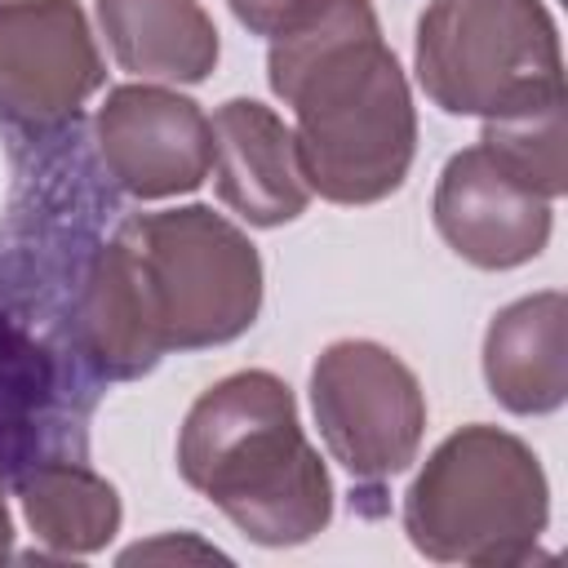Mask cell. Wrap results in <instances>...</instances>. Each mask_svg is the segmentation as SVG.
<instances>
[{
	"label": "cell",
	"mask_w": 568,
	"mask_h": 568,
	"mask_svg": "<svg viewBox=\"0 0 568 568\" xmlns=\"http://www.w3.org/2000/svg\"><path fill=\"white\" fill-rule=\"evenodd\" d=\"M262 311L253 240L204 204L138 213L98 248L80 288V346L106 382L142 377L169 351L240 337Z\"/></svg>",
	"instance_id": "1"
},
{
	"label": "cell",
	"mask_w": 568,
	"mask_h": 568,
	"mask_svg": "<svg viewBox=\"0 0 568 568\" xmlns=\"http://www.w3.org/2000/svg\"><path fill=\"white\" fill-rule=\"evenodd\" d=\"M266 80L293 106L311 191L333 204H377L399 191L417 151V111L368 0H302L271 31Z\"/></svg>",
	"instance_id": "2"
},
{
	"label": "cell",
	"mask_w": 568,
	"mask_h": 568,
	"mask_svg": "<svg viewBox=\"0 0 568 568\" xmlns=\"http://www.w3.org/2000/svg\"><path fill=\"white\" fill-rule=\"evenodd\" d=\"M178 470L257 546H302L333 519L328 470L293 390L266 368H240L191 404Z\"/></svg>",
	"instance_id": "3"
},
{
	"label": "cell",
	"mask_w": 568,
	"mask_h": 568,
	"mask_svg": "<svg viewBox=\"0 0 568 568\" xmlns=\"http://www.w3.org/2000/svg\"><path fill=\"white\" fill-rule=\"evenodd\" d=\"M546 519L550 484L537 453L484 422L453 430L404 493V532L439 564H528Z\"/></svg>",
	"instance_id": "4"
},
{
	"label": "cell",
	"mask_w": 568,
	"mask_h": 568,
	"mask_svg": "<svg viewBox=\"0 0 568 568\" xmlns=\"http://www.w3.org/2000/svg\"><path fill=\"white\" fill-rule=\"evenodd\" d=\"M417 84L448 115H506L564 93L559 31L541 0H430L417 18Z\"/></svg>",
	"instance_id": "5"
},
{
	"label": "cell",
	"mask_w": 568,
	"mask_h": 568,
	"mask_svg": "<svg viewBox=\"0 0 568 568\" xmlns=\"http://www.w3.org/2000/svg\"><path fill=\"white\" fill-rule=\"evenodd\" d=\"M311 408L324 448L359 484H382L422 448L426 395L413 368L368 337H342L311 368Z\"/></svg>",
	"instance_id": "6"
},
{
	"label": "cell",
	"mask_w": 568,
	"mask_h": 568,
	"mask_svg": "<svg viewBox=\"0 0 568 568\" xmlns=\"http://www.w3.org/2000/svg\"><path fill=\"white\" fill-rule=\"evenodd\" d=\"M106 80L75 0H0V120L49 133Z\"/></svg>",
	"instance_id": "7"
},
{
	"label": "cell",
	"mask_w": 568,
	"mask_h": 568,
	"mask_svg": "<svg viewBox=\"0 0 568 568\" xmlns=\"http://www.w3.org/2000/svg\"><path fill=\"white\" fill-rule=\"evenodd\" d=\"M98 155L133 200L195 191L213 169V129L200 102L160 84H120L93 120Z\"/></svg>",
	"instance_id": "8"
},
{
	"label": "cell",
	"mask_w": 568,
	"mask_h": 568,
	"mask_svg": "<svg viewBox=\"0 0 568 568\" xmlns=\"http://www.w3.org/2000/svg\"><path fill=\"white\" fill-rule=\"evenodd\" d=\"M550 204L510 164H501L484 142L457 151L435 186V231L444 244L479 266L510 271L532 262L550 240Z\"/></svg>",
	"instance_id": "9"
},
{
	"label": "cell",
	"mask_w": 568,
	"mask_h": 568,
	"mask_svg": "<svg viewBox=\"0 0 568 568\" xmlns=\"http://www.w3.org/2000/svg\"><path fill=\"white\" fill-rule=\"evenodd\" d=\"M213 182L217 200L253 226H284L306 213L311 182L293 129L253 98H231L213 111Z\"/></svg>",
	"instance_id": "10"
},
{
	"label": "cell",
	"mask_w": 568,
	"mask_h": 568,
	"mask_svg": "<svg viewBox=\"0 0 568 568\" xmlns=\"http://www.w3.org/2000/svg\"><path fill=\"white\" fill-rule=\"evenodd\" d=\"M484 382L510 413H555L568 395V297L559 288L501 306L484 333Z\"/></svg>",
	"instance_id": "11"
},
{
	"label": "cell",
	"mask_w": 568,
	"mask_h": 568,
	"mask_svg": "<svg viewBox=\"0 0 568 568\" xmlns=\"http://www.w3.org/2000/svg\"><path fill=\"white\" fill-rule=\"evenodd\" d=\"M115 62L142 80L200 84L217 67V27L200 0H98Z\"/></svg>",
	"instance_id": "12"
},
{
	"label": "cell",
	"mask_w": 568,
	"mask_h": 568,
	"mask_svg": "<svg viewBox=\"0 0 568 568\" xmlns=\"http://www.w3.org/2000/svg\"><path fill=\"white\" fill-rule=\"evenodd\" d=\"M31 532L62 555H93L120 528V493L80 462H40L18 479Z\"/></svg>",
	"instance_id": "13"
},
{
	"label": "cell",
	"mask_w": 568,
	"mask_h": 568,
	"mask_svg": "<svg viewBox=\"0 0 568 568\" xmlns=\"http://www.w3.org/2000/svg\"><path fill=\"white\" fill-rule=\"evenodd\" d=\"M501 164H510L537 195L559 200L568 191V124H564V93L484 120L479 138Z\"/></svg>",
	"instance_id": "14"
},
{
	"label": "cell",
	"mask_w": 568,
	"mask_h": 568,
	"mask_svg": "<svg viewBox=\"0 0 568 568\" xmlns=\"http://www.w3.org/2000/svg\"><path fill=\"white\" fill-rule=\"evenodd\" d=\"M231 4V13L253 31V36H271L302 0H226Z\"/></svg>",
	"instance_id": "15"
},
{
	"label": "cell",
	"mask_w": 568,
	"mask_h": 568,
	"mask_svg": "<svg viewBox=\"0 0 568 568\" xmlns=\"http://www.w3.org/2000/svg\"><path fill=\"white\" fill-rule=\"evenodd\" d=\"M155 555H195V559H222V550H213V546H204V541H191V537H160V541H151V546H133V550H124L120 559L124 564H133V559H155Z\"/></svg>",
	"instance_id": "16"
},
{
	"label": "cell",
	"mask_w": 568,
	"mask_h": 568,
	"mask_svg": "<svg viewBox=\"0 0 568 568\" xmlns=\"http://www.w3.org/2000/svg\"><path fill=\"white\" fill-rule=\"evenodd\" d=\"M9 541H13V524H9V510H4V497H0V559L9 555Z\"/></svg>",
	"instance_id": "17"
}]
</instances>
